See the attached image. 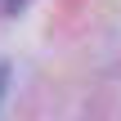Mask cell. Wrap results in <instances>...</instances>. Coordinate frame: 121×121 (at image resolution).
<instances>
[{
  "label": "cell",
  "instance_id": "6da1fadb",
  "mask_svg": "<svg viewBox=\"0 0 121 121\" xmlns=\"http://www.w3.org/2000/svg\"><path fill=\"white\" fill-rule=\"evenodd\" d=\"M0 81H4V72H0Z\"/></svg>",
  "mask_w": 121,
  "mask_h": 121
}]
</instances>
